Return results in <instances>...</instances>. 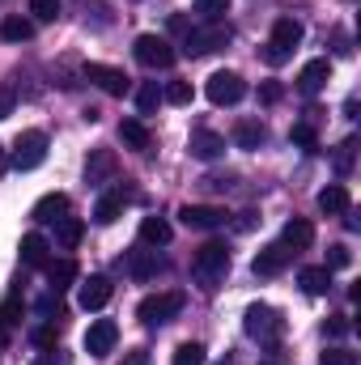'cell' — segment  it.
<instances>
[{"instance_id": "603a6c76", "label": "cell", "mask_w": 361, "mask_h": 365, "mask_svg": "<svg viewBox=\"0 0 361 365\" xmlns=\"http://www.w3.org/2000/svg\"><path fill=\"white\" fill-rule=\"evenodd\" d=\"M73 280H77V264L73 259H47V284H51V293H64Z\"/></svg>"}, {"instance_id": "7bdbcfd3", "label": "cell", "mask_w": 361, "mask_h": 365, "mask_svg": "<svg viewBox=\"0 0 361 365\" xmlns=\"http://www.w3.org/2000/svg\"><path fill=\"white\" fill-rule=\"evenodd\" d=\"M34 344L39 349H56V327H39L34 331Z\"/></svg>"}, {"instance_id": "7c38bea8", "label": "cell", "mask_w": 361, "mask_h": 365, "mask_svg": "<svg viewBox=\"0 0 361 365\" xmlns=\"http://www.w3.org/2000/svg\"><path fill=\"white\" fill-rule=\"evenodd\" d=\"M187 149H191V158H200V162H217V158L225 153V136L213 132V128H191Z\"/></svg>"}, {"instance_id": "44dd1931", "label": "cell", "mask_w": 361, "mask_h": 365, "mask_svg": "<svg viewBox=\"0 0 361 365\" xmlns=\"http://www.w3.org/2000/svg\"><path fill=\"white\" fill-rule=\"evenodd\" d=\"M17 251H21V264H26V268H47V251H51V247H47L43 234H26Z\"/></svg>"}, {"instance_id": "bcb514c9", "label": "cell", "mask_w": 361, "mask_h": 365, "mask_svg": "<svg viewBox=\"0 0 361 365\" xmlns=\"http://www.w3.org/2000/svg\"><path fill=\"white\" fill-rule=\"evenodd\" d=\"M9 340H13V327H9V323L0 319V349H9Z\"/></svg>"}, {"instance_id": "83f0119b", "label": "cell", "mask_w": 361, "mask_h": 365, "mask_svg": "<svg viewBox=\"0 0 361 365\" xmlns=\"http://www.w3.org/2000/svg\"><path fill=\"white\" fill-rule=\"evenodd\" d=\"M81 234H86V225H81L77 217H60V221H56V242H60L64 251H73V247L81 242Z\"/></svg>"}, {"instance_id": "f6af8a7d", "label": "cell", "mask_w": 361, "mask_h": 365, "mask_svg": "<svg viewBox=\"0 0 361 365\" xmlns=\"http://www.w3.org/2000/svg\"><path fill=\"white\" fill-rule=\"evenodd\" d=\"M119 365H149V353H145V349H132V353H128Z\"/></svg>"}, {"instance_id": "5bb4252c", "label": "cell", "mask_w": 361, "mask_h": 365, "mask_svg": "<svg viewBox=\"0 0 361 365\" xmlns=\"http://www.w3.org/2000/svg\"><path fill=\"white\" fill-rule=\"evenodd\" d=\"M115 340H119V327L111 319H98L86 331V353L90 357H106V353H115Z\"/></svg>"}, {"instance_id": "836d02e7", "label": "cell", "mask_w": 361, "mask_h": 365, "mask_svg": "<svg viewBox=\"0 0 361 365\" xmlns=\"http://www.w3.org/2000/svg\"><path fill=\"white\" fill-rule=\"evenodd\" d=\"M349 331H353V323H349V314H332V319L323 323V336H327V340H345Z\"/></svg>"}, {"instance_id": "cb8c5ba5", "label": "cell", "mask_w": 361, "mask_h": 365, "mask_svg": "<svg viewBox=\"0 0 361 365\" xmlns=\"http://www.w3.org/2000/svg\"><path fill=\"white\" fill-rule=\"evenodd\" d=\"M298 284H302V293L319 297V293L332 289V268H302V272H298Z\"/></svg>"}, {"instance_id": "4fadbf2b", "label": "cell", "mask_w": 361, "mask_h": 365, "mask_svg": "<svg viewBox=\"0 0 361 365\" xmlns=\"http://www.w3.org/2000/svg\"><path fill=\"white\" fill-rule=\"evenodd\" d=\"M293 255H298V251H289L285 242H268V247L255 255L251 272H255V276H280L285 268H289V264H293Z\"/></svg>"}, {"instance_id": "6da1fadb", "label": "cell", "mask_w": 361, "mask_h": 365, "mask_svg": "<svg viewBox=\"0 0 361 365\" xmlns=\"http://www.w3.org/2000/svg\"><path fill=\"white\" fill-rule=\"evenodd\" d=\"M230 272V247L225 242H204L200 251H195V259H191V276L200 280V289H217L221 280Z\"/></svg>"}, {"instance_id": "ba28073f", "label": "cell", "mask_w": 361, "mask_h": 365, "mask_svg": "<svg viewBox=\"0 0 361 365\" xmlns=\"http://www.w3.org/2000/svg\"><path fill=\"white\" fill-rule=\"evenodd\" d=\"M204 93H208V102H213V106H234V102H243L247 81H243L238 73H213V77H208V86H204Z\"/></svg>"}, {"instance_id": "7dc6e473", "label": "cell", "mask_w": 361, "mask_h": 365, "mask_svg": "<svg viewBox=\"0 0 361 365\" xmlns=\"http://www.w3.org/2000/svg\"><path fill=\"white\" fill-rule=\"evenodd\" d=\"M9 170V153H4V145H0V175Z\"/></svg>"}, {"instance_id": "f1b7e54d", "label": "cell", "mask_w": 361, "mask_h": 365, "mask_svg": "<svg viewBox=\"0 0 361 365\" xmlns=\"http://www.w3.org/2000/svg\"><path fill=\"white\" fill-rule=\"evenodd\" d=\"M128 272H132V280H149L158 272V255L153 251H132L128 255Z\"/></svg>"}, {"instance_id": "e575fe53", "label": "cell", "mask_w": 361, "mask_h": 365, "mask_svg": "<svg viewBox=\"0 0 361 365\" xmlns=\"http://www.w3.org/2000/svg\"><path fill=\"white\" fill-rule=\"evenodd\" d=\"M162 102H171V106H187V102H191V86H187V81H171V86L162 90Z\"/></svg>"}, {"instance_id": "4316f807", "label": "cell", "mask_w": 361, "mask_h": 365, "mask_svg": "<svg viewBox=\"0 0 361 365\" xmlns=\"http://www.w3.org/2000/svg\"><path fill=\"white\" fill-rule=\"evenodd\" d=\"M264 136H268V132H264V123H255V119H243V123L234 128V145H238V149H260Z\"/></svg>"}, {"instance_id": "9a60e30c", "label": "cell", "mask_w": 361, "mask_h": 365, "mask_svg": "<svg viewBox=\"0 0 361 365\" xmlns=\"http://www.w3.org/2000/svg\"><path fill=\"white\" fill-rule=\"evenodd\" d=\"M111 280L106 276H90V280H81V289H77V302H81V310H102L106 302H111Z\"/></svg>"}, {"instance_id": "ac0fdd59", "label": "cell", "mask_w": 361, "mask_h": 365, "mask_svg": "<svg viewBox=\"0 0 361 365\" xmlns=\"http://www.w3.org/2000/svg\"><path fill=\"white\" fill-rule=\"evenodd\" d=\"M280 242H285L289 251H306V247L315 242V225H310L306 217H293V221L285 225V234H280Z\"/></svg>"}, {"instance_id": "8992f818", "label": "cell", "mask_w": 361, "mask_h": 365, "mask_svg": "<svg viewBox=\"0 0 361 365\" xmlns=\"http://www.w3.org/2000/svg\"><path fill=\"white\" fill-rule=\"evenodd\" d=\"M17 170H39L43 162H47V132H39V128H30V132H21L17 136V145H13V158H9Z\"/></svg>"}, {"instance_id": "d4e9b609", "label": "cell", "mask_w": 361, "mask_h": 365, "mask_svg": "<svg viewBox=\"0 0 361 365\" xmlns=\"http://www.w3.org/2000/svg\"><path fill=\"white\" fill-rule=\"evenodd\" d=\"M0 38L4 43H30L34 38V21L30 17H4L0 21Z\"/></svg>"}, {"instance_id": "277c9868", "label": "cell", "mask_w": 361, "mask_h": 365, "mask_svg": "<svg viewBox=\"0 0 361 365\" xmlns=\"http://www.w3.org/2000/svg\"><path fill=\"white\" fill-rule=\"evenodd\" d=\"M183 302H187V297H183L179 289H166V293H149V297H145V302L136 306V319H141L145 327L171 323V319H175V314L183 310Z\"/></svg>"}, {"instance_id": "1f68e13d", "label": "cell", "mask_w": 361, "mask_h": 365, "mask_svg": "<svg viewBox=\"0 0 361 365\" xmlns=\"http://www.w3.org/2000/svg\"><path fill=\"white\" fill-rule=\"evenodd\" d=\"M21 314H26V302H21V293H9V297H4V306H0V319H4L9 327H17V323H21Z\"/></svg>"}, {"instance_id": "d6a6232c", "label": "cell", "mask_w": 361, "mask_h": 365, "mask_svg": "<svg viewBox=\"0 0 361 365\" xmlns=\"http://www.w3.org/2000/svg\"><path fill=\"white\" fill-rule=\"evenodd\" d=\"M289 140H293V145H302V149H319V132H315V123H293Z\"/></svg>"}, {"instance_id": "30bf717a", "label": "cell", "mask_w": 361, "mask_h": 365, "mask_svg": "<svg viewBox=\"0 0 361 365\" xmlns=\"http://www.w3.org/2000/svg\"><path fill=\"white\" fill-rule=\"evenodd\" d=\"M115 175H119L115 149H90V158H86V182H90V187H106Z\"/></svg>"}, {"instance_id": "d590c367", "label": "cell", "mask_w": 361, "mask_h": 365, "mask_svg": "<svg viewBox=\"0 0 361 365\" xmlns=\"http://www.w3.org/2000/svg\"><path fill=\"white\" fill-rule=\"evenodd\" d=\"M353 158H357V140L349 136V140L340 145V153H336V175H349V170H353Z\"/></svg>"}, {"instance_id": "3957f363", "label": "cell", "mask_w": 361, "mask_h": 365, "mask_svg": "<svg viewBox=\"0 0 361 365\" xmlns=\"http://www.w3.org/2000/svg\"><path fill=\"white\" fill-rule=\"evenodd\" d=\"M243 327H247V336L260 340V344H276V340L285 336L280 310H272V306H264V302H251V306L243 310Z\"/></svg>"}, {"instance_id": "8d00e7d4", "label": "cell", "mask_w": 361, "mask_h": 365, "mask_svg": "<svg viewBox=\"0 0 361 365\" xmlns=\"http://www.w3.org/2000/svg\"><path fill=\"white\" fill-rule=\"evenodd\" d=\"M30 13H34V21H56L60 17V0H30Z\"/></svg>"}, {"instance_id": "e0dca14e", "label": "cell", "mask_w": 361, "mask_h": 365, "mask_svg": "<svg viewBox=\"0 0 361 365\" xmlns=\"http://www.w3.org/2000/svg\"><path fill=\"white\" fill-rule=\"evenodd\" d=\"M349 204H353V200H349V187H345V182H327V187L319 191V208H323L327 217H345Z\"/></svg>"}, {"instance_id": "60d3db41", "label": "cell", "mask_w": 361, "mask_h": 365, "mask_svg": "<svg viewBox=\"0 0 361 365\" xmlns=\"http://www.w3.org/2000/svg\"><path fill=\"white\" fill-rule=\"evenodd\" d=\"M323 268H349V247H332V255H327Z\"/></svg>"}, {"instance_id": "9c48e42d", "label": "cell", "mask_w": 361, "mask_h": 365, "mask_svg": "<svg viewBox=\"0 0 361 365\" xmlns=\"http://www.w3.org/2000/svg\"><path fill=\"white\" fill-rule=\"evenodd\" d=\"M179 221L187 225V230H221V225L230 221V212L217 208V204H183Z\"/></svg>"}, {"instance_id": "ffe728a7", "label": "cell", "mask_w": 361, "mask_h": 365, "mask_svg": "<svg viewBox=\"0 0 361 365\" xmlns=\"http://www.w3.org/2000/svg\"><path fill=\"white\" fill-rule=\"evenodd\" d=\"M171 238H175V230H171L166 217H145V221H141V242H145V247H166Z\"/></svg>"}, {"instance_id": "2e32d148", "label": "cell", "mask_w": 361, "mask_h": 365, "mask_svg": "<svg viewBox=\"0 0 361 365\" xmlns=\"http://www.w3.org/2000/svg\"><path fill=\"white\" fill-rule=\"evenodd\" d=\"M327 81H332V60H310V64L298 73V90L306 93V98H310V93H319Z\"/></svg>"}, {"instance_id": "7402d4cb", "label": "cell", "mask_w": 361, "mask_h": 365, "mask_svg": "<svg viewBox=\"0 0 361 365\" xmlns=\"http://www.w3.org/2000/svg\"><path fill=\"white\" fill-rule=\"evenodd\" d=\"M119 140L132 145L136 153H149V145H153V136H149V128H145L141 119H123V123H119Z\"/></svg>"}, {"instance_id": "c3c4849f", "label": "cell", "mask_w": 361, "mask_h": 365, "mask_svg": "<svg viewBox=\"0 0 361 365\" xmlns=\"http://www.w3.org/2000/svg\"><path fill=\"white\" fill-rule=\"evenodd\" d=\"M260 365H280V361H260Z\"/></svg>"}, {"instance_id": "f546056e", "label": "cell", "mask_w": 361, "mask_h": 365, "mask_svg": "<svg viewBox=\"0 0 361 365\" xmlns=\"http://www.w3.org/2000/svg\"><path fill=\"white\" fill-rule=\"evenodd\" d=\"M162 106V90H158V81H145L141 90H136V110L141 115H153Z\"/></svg>"}, {"instance_id": "484cf974", "label": "cell", "mask_w": 361, "mask_h": 365, "mask_svg": "<svg viewBox=\"0 0 361 365\" xmlns=\"http://www.w3.org/2000/svg\"><path fill=\"white\" fill-rule=\"evenodd\" d=\"M119 212H123V195H119V191H106V195L93 204V221H98V225H115Z\"/></svg>"}, {"instance_id": "ee69618b", "label": "cell", "mask_w": 361, "mask_h": 365, "mask_svg": "<svg viewBox=\"0 0 361 365\" xmlns=\"http://www.w3.org/2000/svg\"><path fill=\"white\" fill-rule=\"evenodd\" d=\"M260 98H264V102H280V98H285V90H280L276 81H268V86L260 90Z\"/></svg>"}, {"instance_id": "8fae6325", "label": "cell", "mask_w": 361, "mask_h": 365, "mask_svg": "<svg viewBox=\"0 0 361 365\" xmlns=\"http://www.w3.org/2000/svg\"><path fill=\"white\" fill-rule=\"evenodd\" d=\"M86 81H93L102 93H111V98H123V93L132 90V81L123 77V68H111V64H86Z\"/></svg>"}, {"instance_id": "7a4b0ae2", "label": "cell", "mask_w": 361, "mask_h": 365, "mask_svg": "<svg viewBox=\"0 0 361 365\" xmlns=\"http://www.w3.org/2000/svg\"><path fill=\"white\" fill-rule=\"evenodd\" d=\"M302 21L298 17H280L276 26H272V38H268V47H264V60H268L272 68H280V64H289L293 60V51L302 47Z\"/></svg>"}, {"instance_id": "5b68a950", "label": "cell", "mask_w": 361, "mask_h": 365, "mask_svg": "<svg viewBox=\"0 0 361 365\" xmlns=\"http://www.w3.org/2000/svg\"><path fill=\"white\" fill-rule=\"evenodd\" d=\"M230 38H234V30H230L225 21H208V26H195V30H187V38H183V51H187V56H208V51L225 47Z\"/></svg>"}, {"instance_id": "d6986e66", "label": "cell", "mask_w": 361, "mask_h": 365, "mask_svg": "<svg viewBox=\"0 0 361 365\" xmlns=\"http://www.w3.org/2000/svg\"><path fill=\"white\" fill-rule=\"evenodd\" d=\"M34 221H60V217H68V195L64 191H51V195H43L39 204H34V212H30Z\"/></svg>"}, {"instance_id": "b9f144b4", "label": "cell", "mask_w": 361, "mask_h": 365, "mask_svg": "<svg viewBox=\"0 0 361 365\" xmlns=\"http://www.w3.org/2000/svg\"><path fill=\"white\" fill-rule=\"evenodd\" d=\"M34 365H68V357H64L60 349H43V353H39V361H34Z\"/></svg>"}, {"instance_id": "ab89813d", "label": "cell", "mask_w": 361, "mask_h": 365, "mask_svg": "<svg viewBox=\"0 0 361 365\" xmlns=\"http://www.w3.org/2000/svg\"><path fill=\"white\" fill-rule=\"evenodd\" d=\"M13 106H17V93L9 90V86H0V119H9V115H13Z\"/></svg>"}, {"instance_id": "4dcf8cb0", "label": "cell", "mask_w": 361, "mask_h": 365, "mask_svg": "<svg viewBox=\"0 0 361 365\" xmlns=\"http://www.w3.org/2000/svg\"><path fill=\"white\" fill-rule=\"evenodd\" d=\"M171 365H204V344H195V340L179 344L175 357H171Z\"/></svg>"}, {"instance_id": "f35d334b", "label": "cell", "mask_w": 361, "mask_h": 365, "mask_svg": "<svg viewBox=\"0 0 361 365\" xmlns=\"http://www.w3.org/2000/svg\"><path fill=\"white\" fill-rule=\"evenodd\" d=\"M319 365H357V353H349V349H327Z\"/></svg>"}, {"instance_id": "74e56055", "label": "cell", "mask_w": 361, "mask_h": 365, "mask_svg": "<svg viewBox=\"0 0 361 365\" xmlns=\"http://www.w3.org/2000/svg\"><path fill=\"white\" fill-rule=\"evenodd\" d=\"M230 9V0H195V13L204 21H221V13Z\"/></svg>"}, {"instance_id": "52a82bcc", "label": "cell", "mask_w": 361, "mask_h": 365, "mask_svg": "<svg viewBox=\"0 0 361 365\" xmlns=\"http://www.w3.org/2000/svg\"><path fill=\"white\" fill-rule=\"evenodd\" d=\"M132 56L145 64V68H171L175 64V47L162 38V34H141L132 43Z\"/></svg>"}]
</instances>
